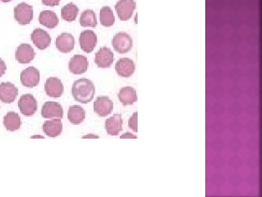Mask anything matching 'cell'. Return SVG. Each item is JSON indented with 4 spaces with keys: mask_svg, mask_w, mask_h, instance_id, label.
Wrapping results in <instances>:
<instances>
[{
    "mask_svg": "<svg viewBox=\"0 0 262 197\" xmlns=\"http://www.w3.org/2000/svg\"><path fill=\"white\" fill-rule=\"evenodd\" d=\"M41 114H42V118H44L62 119L64 116V111H63L62 106L59 102L47 101L42 106Z\"/></svg>",
    "mask_w": 262,
    "mask_h": 197,
    "instance_id": "52a82bcc",
    "label": "cell"
},
{
    "mask_svg": "<svg viewBox=\"0 0 262 197\" xmlns=\"http://www.w3.org/2000/svg\"><path fill=\"white\" fill-rule=\"evenodd\" d=\"M31 39L33 43L40 50H45L51 43V37L46 31L36 29L31 33Z\"/></svg>",
    "mask_w": 262,
    "mask_h": 197,
    "instance_id": "7c38bea8",
    "label": "cell"
},
{
    "mask_svg": "<svg viewBox=\"0 0 262 197\" xmlns=\"http://www.w3.org/2000/svg\"><path fill=\"white\" fill-rule=\"evenodd\" d=\"M4 126L7 131H15L20 129L21 120L18 113L9 112L4 117Z\"/></svg>",
    "mask_w": 262,
    "mask_h": 197,
    "instance_id": "603a6c76",
    "label": "cell"
},
{
    "mask_svg": "<svg viewBox=\"0 0 262 197\" xmlns=\"http://www.w3.org/2000/svg\"><path fill=\"white\" fill-rule=\"evenodd\" d=\"M135 69L134 62L128 58L120 59L115 65L116 72L122 78H130L134 73Z\"/></svg>",
    "mask_w": 262,
    "mask_h": 197,
    "instance_id": "e0dca14e",
    "label": "cell"
},
{
    "mask_svg": "<svg viewBox=\"0 0 262 197\" xmlns=\"http://www.w3.org/2000/svg\"><path fill=\"white\" fill-rule=\"evenodd\" d=\"M86 110L79 105H73L68 111V119L74 125H79L84 121L86 118Z\"/></svg>",
    "mask_w": 262,
    "mask_h": 197,
    "instance_id": "7402d4cb",
    "label": "cell"
},
{
    "mask_svg": "<svg viewBox=\"0 0 262 197\" xmlns=\"http://www.w3.org/2000/svg\"><path fill=\"white\" fill-rule=\"evenodd\" d=\"M36 53L29 44H21L17 48L15 59L20 64H29L34 60Z\"/></svg>",
    "mask_w": 262,
    "mask_h": 197,
    "instance_id": "9a60e30c",
    "label": "cell"
},
{
    "mask_svg": "<svg viewBox=\"0 0 262 197\" xmlns=\"http://www.w3.org/2000/svg\"><path fill=\"white\" fill-rule=\"evenodd\" d=\"M45 91L50 98H61L64 93V85L59 78H50L45 82Z\"/></svg>",
    "mask_w": 262,
    "mask_h": 197,
    "instance_id": "5bb4252c",
    "label": "cell"
},
{
    "mask_svg": "<svg viewBox=\"0 0 262 197\" xmlns=\"http://www.w3.org/2000/svg\"><path fill=\"white\" fill-rule=\"evenodd\" d=\"M88 67V60L83 55H75L69 64L70 71L74 75H82L86 73Z\"/></svg>",
    "mask_w": 262,
    "mask_h": 197,
    "instance_id": "9c48e42d",
    "label": "cell"
},
{
    "mask_svg": "<svg viewBox=\"0 0 262 197\" xmlns=\"http://www.w3.org/2000/svg\"><path fill=\"white\" fill-rule=\"evenodd\" d=\"M80 23L83 27L95 28L97 26V18L95 12L92 10H86L82 13Z\"/></svg>",
    "mask_w": 262,
    "mask_h": 197,
    "instance_id": "d4e9b609",
    "label": "cell"
},
{
    "mask_svg": "<svg viewBox=\"0 0 262 197\" xmlns=\"http://www.w3.org/2000/svg\"><path fill=\"white\" fill-rule=\"evenodd\" d=\"M95 88L93 83L87 78H82L74 83L72 94L78 102L87 104L93 99Z\"/></svg>",
    "mask_w": 262,
    "mask_h": 197,
    "instance_id": "6da1fadb",
    "label": "cell"
},
{
    "mask_svg": "<svg viewBox=\"0 0 262 197\" xmlns=\"http://www.w3.org/2000/svg\"><path fill=\"white\" fill-rule=\"evenodd\" d=\"M79 13V8L74 3H69L61 8V17L67 22L75 21Z\"/></svg>",
    "mask_w": 262,
    "mask_h": 197,
    "instance_id": "cb8c5ba5",
    "label": "cell"
},
{
    "mask_svg": "<svg viewBox=\"0 0 262 197\" xmlns=\"http://www.w3.org/2000/svg\"><path fill=\"white\" fill-rule=\"evenodd\" d=\"M100 21L102 26L105 27H110L113 26L115 21V18L110 7H102L100 11Z\"/></svg>",
    "mask_w": 262,
    "mask_h": 197,
    "instance_id": "484cf974",
    "label": "cell"
},
{
    "mask_svg": "<svg viewBox=\"0 0 262 197\" xmlns=\"http://www.w3.org/2000/svg\"><path fill=\"white\" fill-rule=\"evenodd\" d=\"M118 98L124 106L131 105L138 100L136 91L132 87H124L120 89Z\"/></svg>",
    "mask_w": 262,
    "mask_h": 197,
    "instance_id": "44dd1931",
    "label": "cell"
},
{
    "mask_svg": "<svg viewBox=\"0 0 262 197\" xmlns=\"http://www.w3.org/2000/svg\"><path fill=\"white\" fill-rule=\"evenodd\" d=\"M6 70H7V66H6L5 62L0 59V78L5 74Z\"/></svg>",
    "mask_w": 262,
    "mask_h": 197,
    "instance_id": "f1b7e54d",
    "label": "cell"
},
{
    "mask_svg": "<svg viewBox=\"0 0 262 197\" xmlns=\"http://www.w3.org/2000/svg\"><path fill=\"white\" fill-rule=\"evenodd\" d=\"M0 1H2V2H10L12 0H0Z\"/></svg>",
    "mask_w": 262,
    "mask_h": 197,
    "instance_id": "d6a6232c",
    "label": "cell"
},
{
    "mask_svg": "<svg viewBox=\"0 0 262 197\" xmlns=\"http://www.w3.org/2000/svg\"><path fill=\"white\" fill-rule=\"evenodd\" d=\"M42 129L48 137H56L60 135L63 131V123L61 119L55 118L47 120L43 123Z\"/></svg>",
    "mask_w": 262,
    "mask_h": 197,
    "instance_id": "d6986e66",
    "label": "cell"
},
{
    "mask_svg": "<svg viewBox=\"0 0 262 197\" xmlns=\"http://www.w3.org/2000/svg\"><path fill=\"white\" fill-rule=\"evenodd\" d=\"M111 43L114 51L118 54H125L131 51L133 47V39L127 33L120 32L114 36Z\"/></svg>",
    "mask_w": 262,
    "mask_h": 197,
    "instance_id": "7a4b0ae2",
    "label": "cell"
},
{
    "mask_svg": "<svg viewBox=\"0 0 262 197\" xmlns=\"http://www.w3.org/2000/svg\"><path fill=\"white\" fill-rule=\"evenodd\" d=\"M136 7L134 0H120L116 4L115 10L121 21H128L131 18Z\"/></svg>",
    "mask_w": 262,
    "mask_h": 197,
    "instance_id": "8992f818",
    "label": "cell"
},
{
    "mask_svg": "<svg viewBox=\"0 0 262 197\" xmlns=\"http://www.w3.org/2000/svg\"><path fill=\"white\" fill-rule=\"evenodd\" d=\"M120 138L121 139H128V138L136 139L137 138V137H136V135H134V134H131V133L126 132V133H125V134H122L121 137H120Z\"/></svg>",
    "mask_w": 262,
    "mask_h": 197,
    "instance_id": "f546056e",
    "label": "cell"
},
{
    "mask_svg": "<svg viewBox=\"0 0 262 197\" xmlns=\"http://www.w3.org/2000/svg\"><path fill=\"white\" fill-rule=\"evenodd\" d=\"M123 120L121 114H114L112 117L108 118L105 123L106 132L111 136H117L122 130Z\"/></svg>",
    "mask_w": 262,
    "mask_h": 197,
    "instance_id": "ac0fdd59",
    "label": "cell"
},
{
    "mask_svg": "<svg viewBox=\"0 0 262 197\" xmlns=\"http://www.w3.org/2000/svg\"><path fill=\"white\" fill-rule=\"evenodd\" d=\"M83 139H86V138L98 139L99 138V137H98V136L95 135V134H87V135L83 136Z\"/></svg>",
    "mask_w": 262,
    "mask_h": 197,
    "instance_id": "4dcf8cb0",
    "label": "cell"
},
{
    "mask_svg": "<svg viewBox=\"0 0 262 197\" xmlns=\"http://www.w3.org/2000/svg\"><path fill=\"white\" fill-rule=\"evenodd\" d=\"M60 1L61 0H42V3L49 7H56L59 5Z\"/></svg>",
    "mask_w": 262,
    "mask_h": 197,
    "instance_id": "83f0119b",
    "label": "cell"
},
{
    "mask_svg": "<svg viewBox=\"0 0 262 197\" xmlns=\"http://www.w3.org/2000/svg\"><path fill=\"white\" fill-rule=\"evenodd\" d=\"M57 49L63 54H68L75 48V38L70 33H62L56 38Z\"/></svg>",
    "mask_w": 262,
    "mask_h": 197,
    "instance_id": "2e32d148",
    "label": "cell"
},
{
    "mask_svg": "<svg viewBox=\"0 0 262 197\" xmlns=\"http://www.w3.org/2000/svg\"><path fill=\"white\" fill-rule=\"evenodd\" d=\"M39 21L42 26L48 29H54L59 25V18L56 12L51 10H43L39 16Z\"/></svg>",
    "mask_w": 262,
    "mask_h": 197,
    "instance_id": "ffe728a7",
    "label": "cell"
},
{
    "mask_svg": "<svg viewBox=\"0 0 262 197\" xmlns=\"http://www.w3.org/2000/svg\"><path fill=\"white\" fill-rule=\"evenodd\" d=\"M31 138H42V139H45V137H43V136H41V135H34V136H31Z\"/></svg>",
    "mask_w": 262,
    "mask_h": 197,
    "instance_id": "1f68e13d",
    "label": "cell"
},
{
    "mask_svg": "<svg viewBox=\"0 0 262 197\" xmlns=\"http://www.w3.org/2000/svg\"><path fill=\"white\" fill-rule=\"evenodd\" d=\"M18 95V88L11 83H1L0 84V100L2 102L10 104L13 102Z\"/></svg>",
    "mask_w": 262,
    "mask_h": 197,
    "instance_id": "8fae6325",
    "label": "cell"
},
{
    "mask_svg": "<svg viewBox=\"0 0 262 197\" xmlns=\"http://www.w3.org/2000/svg\"><path fill=\"white\" fill-rule=\"evenodd\" d=\"M114 104L108 97H98L93 104L94 112L100 117H106L112 112Z\"/></svg>",
    "mask_w": 262,
    "mask_h": 197,
    "instance_id": "30bf717a",
    "label": "cell"
},
{
    "mask_svg": "<svg viewBox=\"0 0 262 197\" xmlns=\"http://www.w3.org/2000/svg\"><path fill=\"white\" fill-rule=\"evenodd\" d=\"M34 17L33 7L27 3H20L14 8V18L20 25L29 24Z\"/></svg>",
    "mask_w": 262,
    "mask_h": 197,
    "instance_id": "3957f363",
    "label": "cell"
},
{
    "mask_svg": "<svg viewBox=\"0 0 262 197\" xmlns=\"http://www.w3.org/2000/svg\"><path fill=\"white\" fill-rule=\"evenodd\" d=\"M40 71L34 67H29L20 73V82L23 87L34 88L40 84Z\"/></svg>",
    "mask_w": 262,
    "mask_h": 197,
    "instance_id": "5b68a950",
    "label": "cell"
},
{
    "mask_svg": "<svg viewBox=\"0 0 262 197\" xmlns=\"http://www.w3.org/2000/svg\"><path fill=\"white\" fill-rule=\"evenodd\" d=\"M128 125L129 127L131 128L132 130L134 131L135 132L138 131V112H136L133 114V115L131 117V118L128 121Z\"/></svg>",
    "mask_w": 262,
    "mask_h": 197,
    "instance_id": "4316f807",
    "label": "cell"
},
{
    "mask_svg": "<svg viewBox=\"0 0 262 197\" xmlns=\"http://www.w3.org/2000/svg\"><path fill=\"white\" fill-rule=\"evenodd\" d=\"M114 62V54L110 48L103 47L95 54V63L99 68H109Z\"/></svg>",
    "mask_w": 262,
    "mask_h": 197,
    "instance_id": "4fadbf2b",
    "label": "cell"
},
{
    "mask_svg": "<svg viewBox=\"0 0 262 197\" xmlns=\"http://www.w3.org/2000/svg\"><path fill=\"white\" fill-rule=\"evenodd\" d=\"M20 112L25 116H31L37 110V101L30 94L22 95L18 101Z\"/></svg>",
    "mask_w": 262,
    "mask_h": 197,
    "instance_id": "277c9868",
    "label": "cell"
},
{
    "mask_svg": "<svg viewBox=\"0 0 262 197\" xmlns=\"http://www.w3.org/2000/svg\"><path fill=\"white\" fill-rule=\"evenodd\" d=\"M81 49L87 54H90L96 46L97 35L92 30H85L80 36Z\"/></svg>",
    "mask_w": 262,
    "mask_h": 197,
    "instance_id": "ba28073f",
    "label": "cell"
}]
</instances>
